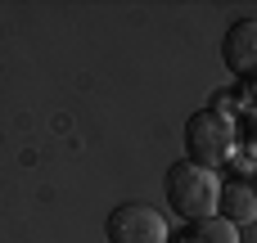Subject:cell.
I'll return each mask as SVG.
<instances>
[{"instance_id":"obj_6","label":"cell","mask_w":257,"mask_h":243,"mask_svg":"<svg viewBox=\"0 0 257 243\" xmlns=\"http://www.w3.org/2000/svg\"><path fill=\"white\" fill-rule=\"evenodd\" d=\"M185 243H239V234L230 221L208 216V221H194V230H185Z\"/></svg>"},{"instance_id":"obj_4","label":"cell","mask_w":257,"mask_h":243,"mask_svg":"<svg viewBox=\"0 0 257 243\" xmlns=\"http://www.w3.org/2000/svg\"><path fill=\"white\" fill-rule=\"evenodd\" d=\"M221 59L235 77L257 81V18H235L221 36Z\"/></svg>"},{"instance_id":"obj_3","label":"cell","mask_w":257,"mask_h":243,"mask_svg":"<svg viewBox=\"0 0 257 243\" xmlns=\"http://www.w3.org/2000/svg\"><path fill=\"white\" fill-rule=\"evenodd\" d=\"M108 243H167V221L149 203H117L104 221Z\"/></svg>"},{"instance_id":"obj_7","label":"cell","mask_w":257,"mask_h":243,"mask_svg":"<svg viewBox=\"0 0 257 243\" xmlns=\"http://www.w3.org/2000/svg\"><path fill=\"white\" fill-rule=\"evenodd\" d=\"M235 140H244V149H248V153H257V113H248V117L235 126Z\"/></svg>"},{"instance_id":"obj_8","label":"cell","mask_w":257,"mask_h":243,"mask_svg":"<svg viewBox=\"0 0 257 243\" xmlns=\"http://www.w3.org/2000/svg\"><path fill=\"white\" fill-rule=\"evenodd\" d=\"M253 104H257V81H253Z\"/></svg>"},{"instance_id":"obj_1","label":"cell","mask_w":257,"mask_h":243,"mask_svg":"<svg viewBox=\"0 0 257 243\" xmlns=\"http://www.w3.org/2000/svg\"><path fill=\"white\" fill-rule=\"evenodd\" d=\"M217 198H221L217 171H208L199 162H176L167 171V203L181 221H208L217 212Z\"/></svg>"},{"instance_id":"obj_2","label":"cell","mask_w":257,"mask_h":243,"mask_svg":"<svg viewBox=\"0 0 257 243\" xmlns=\"http://www.w3.org/2000/svg\"><path fill=\"white\" fill-rule=\"evenodd\" d=\"M235 144H239L235 140V122L226 113H217V108H199L185 122V153H190V162H199L208 171H217L221 162H230Z\"/></svg>"},{"instance_id":"obj_5","label":"cell","mask_w":257,"mask_h":243,"mask_svg":"<svg viewBox=\"0 0 257 243\" xmlns=\"http://www.w3.org/2000/svg\"><path fill=\"white\" fill-rule=\"evenodd\" d=\"M217 207H221V216H226L230 225H248V221H257V185L253 180H226Z\"/></svg>"}]
</instances>
